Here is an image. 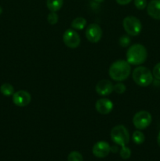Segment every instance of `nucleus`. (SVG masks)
Masks as SVG:
<instances>
[{
  "mask_svg": "<svg viewBox=\"0 0 160 161\" xmlns=\"http://www.w3.org/2000/svg\"><path fill=\"white\" fill-rule=\"evenodd\" d=\"M93 154L97 158H104L109 154L111 146L108 142L104 141L97 142L93 147Z\"/></svg>",
  "mask_w": 160,
  "mask_h": 161,
  "instance_id": "nucleus-10",
  "label": "nucleus"
},
{
  "mask_svg": "<svg viewBox=\"0 0 160 161\" xmlns=\"http://www.w3.org/2000/svg\"><path fill=\"white\" fill-rule=\"evenodd\" d=\"M86 25V20L84 17H76L72 22V27L74 29L83 30Z\"/></svg>",
  "mask_w": 160,
  "mask_h": 161,
  "instance_id": "nucleus-15",
  "label": "nucleus"
},
{
  "mask_svg": "<svg viewBox=\"0 0 160 161\" xmlns=\"http://www.w3.org/2000/svg\"><path fill=\"white\" fill-rule=\"evenodd\" d=\"M2 13H3V8H2L1 6H0V15H1V14H2Z\"/></svg>",
  "mask_w": 160,
  "mask_h": 161,
  "instance_id": "nucleus-28",
  "label": "nucleus"
},
{
  "mask_svg": "<svg viewBox=\"0 0 160 161\" xmlns=\"http://www.w3.org/2000/svg\"><path fill=\"white\" fill-rule=\"evenodd\" d=\"M63 6V0H47L46 6L51 12L60 10Z\"/></svg>",
  "mask_w": 160,
  "mask_h": 161,
  "instance_id": "nucleus-14",
  "label": "nucleus"
},
{
  "mask_svg": "<svg viewBox=\"0 0 160 161\" xmlns=\"http://www.w3.org/2000/svg\"><path fill=\"white\" fill-rule=\"evenodd\" d=\"M130 64L124 60H118L111 64L109 69V75L113 80L122 82L130 75Z\"/></svg>",
  "mask_w": 160,
  "mask_h": 161,
  "instance_id": "nucleus-1",
  "label": "nucleus"
},
{
  "mask_svg": "<svg viewBox=\"0 0 160 161\" xmlns=\"http://www.w3.org/2000/svg\"><path fill=\"white\" fill-rule=\"evenodd\" d=\"M96 109L99 113L103 115L108 114L113 109V103L108 98H100L96 102Z\"/></svg>",
  "mask_w": 160,
  "mask_h": 161,
  "instance_id": "nucleus-12",
  "label": "nucleus"
},
{
  "mask_svg": "<svg viewBox=\"0 0 160 161\" xmlns=\"http://www.w3.org/2000/svg\"><path fill=\"white\" fill-rule=\"evenodd\" d=\"M31 96L28 91H18L13 94V102L18 107H25L30 104Z\"/></svg>",
  "mask_w": 160,
  "mask_h": 161,
  "instance_id": "nucleus-9",
  "label": "nucleus"
},
{
  "mask_svg": "<svg viewBox=\"0 0 160 161\" xmlns=\"http://www.w3.org/2000/svg\"><path fill=\"white\" fill-rule=\"evenodd\" d=\"M132 76L133 81L140 86H147L153 81V74L150 69L143 66L136 68Z\"/></svg>",
  "mask_w": 160,
  "mask_h": 161,
  "instance_id": "nucleus-3",
  "label": "nucleus"
},
{
  "mask_svg": "<svg viewBox=\"0 0 160 161\" xmlns=\"http://www.w3.org/2000/svg\"><path fill=\"white\" fill-rule=\"evenodd\" d=\"M95 2H97V3H102V2H104V0H94Z\"/></svg>",
  "mask_w": 160,
  "mask_h": 161,
  "instance_id": "nucleus-27",
  "label": "nucleus"
},
{
  "mask_svg": "<svg viewBox=\"0 0 160 161\" xmlns=\"http://www.w3.org/2000/svg\"><path fill=\"white\" fill-rule=\"evenodd\" d=\"M147 14L155 20H160V0H152L147 6Z\"/></svg>",
  "mask_w": 160,
  "mask_h": 161,
  "instance_id": "nucleus-13",
  "label": "nucleus"
},
{
  "mask_svg": "<svg viewBox=\"0 0 160 161\" xmlns=\"http://www.w3.org/2000/svg\"><path fill=\"white\" fill-rule=\"evenodd\" d=\"M152 120V115L147 111H140L134 115L133 118V124L138 130H143L148 127Z\"/></svg>",
  "mask_w": 160,
  "mask_h": 161,
  "instance_id": "nucleus-6",
  "label": "nucleus"
},
{
  "mask_svg": "<svg viewBox=\"0 0 160 161\" xmlns=\"http://www.w3.org/2000/svg\"><path fill=\"white\" fill-rule=\"evenodd\" d=\"M47 21L52 25H54L58 21V15L56 12H50L47 16Z\"/></svg>",
  "mask_w": 160,
  "mask_h": 161,
  "instance_id": "nucleus-20",
  "label": "nucleus"
},
{
  "mask_svg": "<svg viewBox=\"0 0 160 161\" xmlns=\"http://www.w3.org/2000/svg\"><path fill=\"white\" fill-rule=\"evenodd\" d=\"M125 90H126V87H125V85L122 83H119L117 84H115L114 86V90L113 91L115 93L119 94H122L123 93H125Z\"/></svg>",
  "mask_w": 160,
  "mask_h": 161,
  "instance_id": "nucleus-21",
  "label": "nucleus"
},
{
  "mask_svg": "<svg viewBox=\"0 0 160 161\" xmlns=\"http://www.w3.org/2000/svg\"><path fill=\"white\" fill-rule=\"evenodd\" d=\"M86 36L88 40L93 43H97L102 37V29L97 24H90L86 30Z\"/></svg>",
  "mask_w": 160,
  "mask_h": 161,
  "instance_id": "nucleus-8",
  "label": "nucleus"
},
{
  "mask_svg": "<svg viewBox=\"0 0 160 161\" xmlns=\"http://www.w3.org/2000/svg\"><path fill=\"white\" fill-rule=\"evenodd\" d=\"M114 90V86L110 80H102L96 85V91L99 95H109Z\"/></svg>",
  "mask_w": 160,
  "mask_h": 161,
  "instance_id": "nucleus-11",
  "label": "nucleus"
},
{
  "mask_svg": "<svg viewBox=\"0 0 160 161\" xmlns=\"http://www.w3.org/2000/svg\"><path fill=\"white\" fill-rule=\"evenodd\" d=\"M67 161H83V156L80 153L77 151H73L70 153L67 157Z\"/></svg>",
  "mask_w": 160,
  "mask_h": 161,
  "instance_id": "nucleus-18",
  "label": "nucleus"
},
{
  "mask_svg": "<svg viewBox=\"0 0 160 161\" xmlns=\"http://www.w3.org/2000/svg\"><path fill=\"white\" fill-rule=\"evenodd\" d=\"M152 74H153V76L156 80H160V62L155 64V66L153 69V71H152Z\"/></svg>",
  "mask_w": 160,
  "mask_h": 161,
  "instance_id": "nucleus-24",
  "label": "nucleus"
},
{
  "mask_svg": "<svg viewBox=\"0 0 160 161\" xmlns=\"http://www.w3.org/2000/svg\"><path fill=\"white\" fill-rule=\"evenodd\" d=\"M120 156L122 159L124 160H127L131 156V150L130 148L126 147V146H122V149L120 150Z\"/></svg>",
  "mask_w": 160,
  "mask_h": 161,
  "instance_id": "nucleus-19",
  "label": "nucleus"
},
{
  "mask_svg": "<svg viewBox=\"0 0 160 161\" xmlns=\"http://www.w3.org/2000/svg\"><path fill=\"white\" fill-rule=\"evenodd\" d=\"M122 26L125 32L130 36H136L140 34L142 29L141 20L133 16H128L125 17L122 21Z\"/></svg>",
  "mask_w": 160,
  "mask_h": 161,
  "instance_id": "nucleus-5",
  "label": "nucleus"
},
{
  "mask_svg": "<svg viewBox=\"0 0 160 161\" xmlns=\"http://www.w3.org/2000/svg\"><path fill=\"white\" fill-rule=\"evenodd\" d=\"M130 41V38L128 36H122L119 39V44L122 47H126L129 46Z\"/></svg>",
  "mask_w": 160,
  "mask_h": 161,
  "instance_id": "nucleus-22",
  "label": "nucleus"
},
{
  "mask_svg": "<svg viewBox=\"0 0 160 161\" xmlns=\"http://www.w3.org/2000/svg\"><path fill=\"white\" fill-rule=\"evenodd\" d=\"M132 139L135 144L141 145L144 142L145 137L142 132L140 131V130H136V131L133 132V135H132Z\"/></svg>",
  "mask_w": 160,
  "mask_h": 161,
  "instance_id": "nucleus-17",
  "label": "nucleus"
},
{
  "mask_svg": "<svg viewBox=\"0 0 160 161\" xmlns=\"http://www.w3.org/2000/svg\"><path fill=\"white\" fill-rule=\"evenodd\" d=\"M63 41L67 47L72 49L77 48L81 42L79 36L73 29H67L63 35Z\"/></svg>",
  "mask_w": 160,
  "mask_h": 161,
  "instance_id": "nucleus-7",
  "label": "nucleus"
},
{
  "mask_svg": "<svg viewBox=\"0 0 160 161\" xmlns=\"http://www.w3.org/2000/svg\"><path fill=\"white\" fill-rule=\"evenodd\" d=\"M157 142H158V146H159V147H160V132H159V133H158V138H157Z\"/></svg>",
  "mask_w": 160,
  "mask_h": 161,
  "instance_id": "nucleus-26",
  "label": "nucleus"
},
{
  "mask_svg": "<svg viewBox=\"0 0 160 161\" xmlns=\"http://www.w3.org/2000/svg\"><path fill=\"white\" fill-rule=\"evenodd\" d=\"M147 57V50L144 46L139 43L130 46L126 52V61L133 65H139L144 63Z\"/></svg>",
  "mask_w": 160,
  "mask_h": 161,
  "instance_id": "nucleus-2",
  "label": "nucleus"
},
{
  "mask_svg": "<svg viewBox=\"0 0 160 161\" xmlns=\"http://www.w3.org/2000/svg\"><path fill=\"white\" fill-rule=\"evenodd\" d=\"M134 5L138 9L142 10L145 9L146 6H147V0H134Z\"/></svg>",
  "mask_w": 160,
  "mask_h": 161,
  "instance_id": "nucleus-23",
  "label": "nucleus"
},
{
  "mask_svg": "<svg viewBox=\"0 0 160 161\" xmlns=\"http://www.w3.org/2000/svg\"><path fill=\"white\" fill-rule=\"evenodd\" d=\"M117 2L118 4L122 5V6H124V5H127L132 1V0H115Z\"/></svg>",
  "mask_w": 160,
  "mask_h": 161,
  "instance_id": "nucleus-25",
  "label": "nucleus"
},
{
  "mask_svg": "<svg viewBox=\"0 0 160 161\" xmlns=\"http://www.w3.org/2000/svg\"><path fill=\"white\" fill-rule=\"evenodd\" d=\"M111 138L115 144L122 147L126 146L130 142V134L123 125H117L111 130Z\"/></svg>",
  "mask_w": 160,
  "mask_h": 161,
  "instance_id": "nucleus-4",
  "label": "nucleus"
},
{
  "mask_svg": "<svg viewBox=\"0 0 160 161\" xmlns=\"http://www.w3.org/2000/svg\"><path fill=\"white\" fill-rule=\"evenodd\" d=\"M0 91L5 96H11L14 94V88L9 83H3L0 86Z\"/></svg>",
  "mask_w": 160,
  "mask_h": 161,
  "instance_id": "nucleus-16",
  "label": "nucleus"
}]
</instances>
